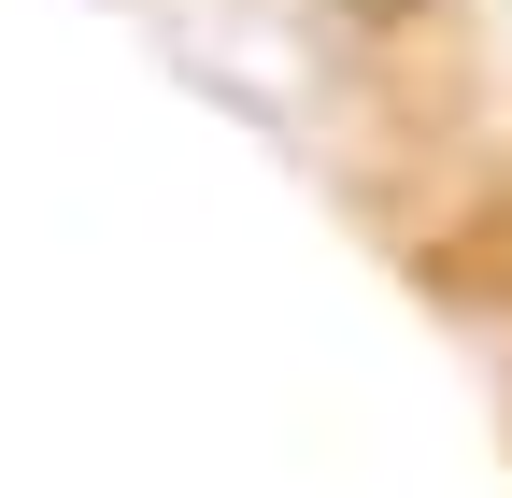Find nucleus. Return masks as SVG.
I'll use <instances>...</instances> for the list:
<instances>
[{
  "label": "nucleus",
  "mask_w": 512,
  "mask_h": 498,
  "mask_svg": "<svg viewBox=\"0 0 512 498\" xmlns=\"http://www.w3.org/2000/svg\"><path fill=\"white\" fill-rule=\"evenodd\" d=\"M342 15H370V29H399V15H427V0H342Z\"/></svg>",
  "instance_id": "f257e3e1"
}]
</instances>
